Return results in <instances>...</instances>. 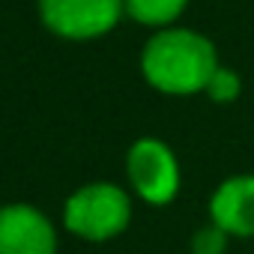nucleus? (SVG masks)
Here are the masks:
<instances>
[{"label":"nucleus","instance_id":"f03ea898","mask_svg":"<svg viewBox=\"0 0 254 254\" xmlns=\"http://www.w3.org/2000/svg\"><path fill=\"white\" fill-rule=\"evenodd\" d=\"M132 221V200L114 183L81 186L63 206V224L69 233L87 242H108Z\"/></svg>","mask_w":254,"mask_h":254},{"label":"nucleus","instance_id":"39448f33","mask_svg":"<svg viewBox=\"0 0 254 254\" xmlns=\"http://www.w3.org/2000/svg\"><path fill=\"white\" fill-rule=\"evenodd\" d=\"M0 254H57V230L30 203L0 209Z\"/></svg>","mask_w":254,"mask_h":254},{"label":"nucleus","instance_id":"20e7f679","mask_svg":"<svg viewBox=\"0 0 254 254\" xmlns=\"http://www.w3.org/2000/svg\"><path fill=\"white\" fill-rule=\"evenodd\" d=\"M42 24L63 39H99L126 15L123 0H39Z\"/></svg>","mask_w":254,"mask_h":254},{"label":"nucleus","instance_id":"423d86ee","mask_svg":"<svg viewBox=\"0 0 254 254\" xmlns=\"http://www.w3.org/2000/svg\"><path fill=\"white\" fill-rule=\"evenodd\" d=\"M209 221L230 236H254V174L227 177L209 197Z\"/></svg>","mask_w":254,"mask_h":254},{"label":"nucleus","instance_id":"9d476101","mask_svg":"<svg viewBox=\"0 0 254 254\" xmlns=\"http://www.w3.org/2000/svg\"><path fill=\"white\" fill-rule=\"evenodd\" d=\"M0 209H3V206H0Z\"/></svg>","mask_w":254,"mask_h":254},{"label":"nucleus","instance_id":"7ed1b4c3","mask_svg":"<svg viewBox=\"0 0 254 254\" xmlns=\"http://www.w3.org/2000/svg\"><path fill=\"white\" fill-rule=\"evenodd\" d=\"M126 174L135 194L150 206H165L180 194V162L159 138H138L126 153Z\"/></svg>","mask_w":254,"mask_h":254},{"label":"nucleus","instance_id":"6e6552de","mask_svg":"<svg viewBox=\"0 0 254 254\" xmlns=\"http://www.w3.org/2000/svg\"><path fill=\"white\" fill-rule=\"evenodd\" d=\"M203 93H206L215 105H230V102H236L239 93H242V78H239L230 66H221V63H218V69L212 72V78H209V84H206Z\"/></svg>","mask_w":254,"mask_h":254},{"label":"nucleus","instance_id":"0eeeda50","mask_svg":"<svg viewBox=\"0 0 254 254\" xmlns=\"http://www.w3.org/2000/svg\"><path fill=\"white\" fill-rule=\"evenodd\" d=\"M126 15L144 27H171L189 6V0H123Z\"/></svg>","mask_w":254,"mask_h":254},{"label":"nucleus","instance_id":"f257e3e1","mask_svg":"<svg viewBox=\"0 0 254 254\" xmlns=\"http://www.w3.org/2000/svg\"><path fill=\"white\" fill-rule=\"evenodd\" d=\"M215 69L218 51L212 39L189 27H159L141 51V72L147 84L168 96L203 93Z\"/></svg>","mask_w":254,"mask_h":254},{"label":"nucleus","instance_id":"1a4fd4ad","mask_svg":"<svg viewBox=\"0 0 254 254\" xmlns=\"http://www.w3.org/2000/svg\"><path fill=\"white\" fill-rule=\"evenodd\" d=\"M227 239L230 233L209 221L191 236V254H227Z\"/></svg>","mask_w":254,"mask_h":254}]
</instances>
